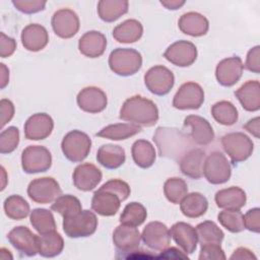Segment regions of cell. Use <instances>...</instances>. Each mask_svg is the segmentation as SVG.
<instances>
[{
  "instance_id": "1",
  "label": "cell",
  "mask_w": 260,
  "mask_h": 260,
  "mask_svg": "<svg viewBox=\"0 0 260 260\" xmlns=\"http://www.w3.org/2000/svg\"><path fill=\"white\" fill-rule=\"evenodd\" d=\"M153 141L161 157L179 161L191 148L194 142L189 134L174 127H158L153 134Z\"/></svg>"
},
{
  "instance_id": "2",
  "label": "cell",
  "mask_w": 260,
  "mask_h": 260,
  "mask_svg": "<svg viewBox=\"0 0 260 260\" xmlns=\"http://www.w3.org/2000/svg\"><path fill=\"white\" fill-rule=\"evenodd\" d=\"M119 117L138 126L151 127L158 120V109L152 101L141 95H133L123 103Z\"/></svg>"
},
{
  "instance_id": "3",
  "label": "cell",
  "mask_w": 260,
  "mask_h": 260,
  "mask_svg": "<svg viewBox=\"0 0 260 260\" xmlns=\"http://www.w3.org/2000/svg\"><path fill=\"white\" fill-rule=\"evenodd\" d=\"M109 66L119 76H131L141 68L142 56L135 49L117 48L110 53Z\"/></svg>"
},
{
  "instance_id": "4",
  "label": "cell",
  "mask_w": 260,
  "mask_h": 260,
  "mask_svg": "<svg viewBox=\"0 0 260 260\" xmlns=\"http://www.w3.org/2000/svg\"><path fill=\"white\" fill-rule=\"evenodd\" d=\"M63 231L69 238H85L93 235L98 228V217L90 210L79 212L63 218Z\"/></svg>"
},
{
  "instance_id": "5",
  "label": "cell",
  "mask_w": 260,
  "mask_h": 260,
  "mask_svg": "<svg viewBox=\"0 0 260 260\" xmlns=\"http://www.w3.org/2000/svg\"><path fill=\"white\" fill-rule=\"evenodd\" d=\"M91 148V139L89 136L80 131L72 130L62 139L61 149L64 156L72 162H80L89 154Z\"/></svg>"
},
{
  "instance_id": "6",
  "label": "cell",
  "mask_w": 260,
  "mask_h": 260,
  "mask_svg": "<svg viewBox=\"0 0 260 260\" xmlns=\"http://www.w3.org/2000/svg\"><path fill=\"white\" fill-rule=\"evenodd\" d=\"M221 145L233 164L248 159L254 149V143L243 132H231L221 137Z\"/></svg>"
},
{
  "instance_id": "7",
  "label": "cell",
  "mask_w": 260,
  "mask_h": 260,
  "mask_svg": "<svg viewBox=\"0 0 260 260\" xmlns=\"http://www.w3.org/2000/svg\"><path fill=\"white\" fill-rule=\"evenodd\" d=\"M52 166L50 150L42 145H29L22 150L21 168L26 174L44 173Z\"/></svg>"
},
{
  "instance_id": "8",
  "label": "cell",
  "mask_w": 260,
  "mask_h": 260,
  "mask_svg": "<svg viewBox=\"0 0 260 260\" xmlns=\"http://www.w3.org/2000/svg\"><path fill=\"white\" fill-rule=\"evenodd\" d=\"M203 175L212 185H220L228 182L232 175L230 161L220 151H212L205 157Z\"/></svg>"
},
{
  "instance_id": "9",
  "label": "cell",
  "mask_w": 260,
  "mask_h": 260,
  "mask_svg": "<svg viewBox=\"0 0 260 260\" xmlns=\"http://www.w3.org/2000/svg\"><path fill=\"white\" fill-rule=\"evenodd\" d=\"M62 193L59 183L52 177L32 180L27 186V195L36 203L48 204L54 202Z\"/></svg>"
},
{
  "instance_id": "10",
  "label": "cell",
  "mask_w": 260,
  "mask_h": 260,
  "mask_svg": "<svg viewBox=\"0 0 260 260\" xmlns=\"http://www.w3.org/2000/svg\"><path fill=\"white\" fill-rule=\"evenodd\" d=\"M175 76L173 72L162 65H155L149 68L144 74L146 88L155 95H166L173 88Z\"/></svg>"
},
{
  "instance_id": "11",
  "label": "cell",
  "mask_w": 260,
  "mask_h": 260,
  "mask_svg": "<svg viewBox=\"0 0 260 260\" xmlns=\"http://www.w3.org/2000/svg\"><path fill=\"white\" fill-rule=\"evenodd\" d=\"M204 102V90L196 82L182 84L173 99V107L178 110H197Z\"/></svg>"
},
{
  "instance_id": "12",
  "label": "cell",
  "mask_w": 260,
  "mask_h": 260,
  "mask_svg": "<svg viewBox=\"0 0 260 260\" xmlns=\"http://www.w3.org/2000/svg\"><path fill=\"white\" fill-rule=\"evenodd\" d=\"M9 243L22 255L32 257L39 253V239L27 226L18 225L7 234Z\"/></svg>"
},
{
  "instance_id": "13",
  "label": "cell",
  "mask_w": 260,
  "mask_h": 260,
  "mask_svg": "<svg viewBox=\"0 0 260 260\" xmlns=\"http://www.w3.org/2000/svg\"><path fill=\"white\" fill-rule=\"evenodd\" d=\"M164 57L176 66L188 67L197 59V48L189 41H177L167 48Z\"/></svg>"
},
{
  "instance_id": "14",
  "label": "cell",
  "mask_w": 260,
  "mask_h": 260,
  "mask_svg": "<svg viewBox=\"0 0 260 260\" xmlns=\"http://www.w3.org/2000/svg\"><path fill=\"white\" fill-rule=\"evenodd\" d=\"M51 25L59 38L70 39L77 34L80 23L78 15L72 9L62 8L53 14Z\"/></svg>"
},
{
  "instance_id": "15",
  "label": "cell",
  "mask_w": 260,
  "mask_h": 260,
  "mask_svg": "<svg viewBox=\"0 0 260 260\" xmlns=\"http://www.w3.org/2000/svg\"><path fill=\"white\" fill-rule=\"evenodd\" d=\"M141 240L149 249L160 252L170 246V230L160 221H150L143 229Z\"/></svg>"
},
{
  "instance_id": "16",
  "label": "cell",
  "mask_w": 260,
  "mask_h": 260,
  "mask_svg": "<svg viewBox=\"0 0 260 260\" xmlns=\"http://www.w3.org/2000/svg\"><path fill=\"white\" fill-rule=\"evenodd\" d=\"M244 65L242 59L238 56L222 59L215 68V77L222 86H233L242 77Z\"/></svg>"
},
{
  "instance_id": "17",
  "label": "cell",
  "mask_w": 260,
  "mask_h": 260,
  "mask_svg": "<svg viewBox=\"0 0 260 260\" xmlns=\"http://www.w3.org/2000/svg\"><path fill=\"white\" fill-rule=\"evenodd\" d=\"M141 235L136 226L121 223L113 232V243L118 253L128 254L139 248ZM124 255L121 256V258Z\"/></svg>"
},
{
  "instance_id": "18",
  "label": "cell",
  "mask_w": 260,
  "mask_h": 260,
  "mask_svg": "<svg viewBox=\"0 0 260 260\" xmlns=\"http://www.w3.org/2000/svg\"><path fill=\"white\" fill-rule=\"evenodd\" d=\"M76 103L80 110L89 114H96L106 109L108 99L105 91L100 87L87 86L78 92Z\"/></svg>"
},
{
  "instance_id": "19",
  "label": "cell",
  "mask_w": 260,
  "mask_h": 260,
  "mask_svg": "<svg viewBox=\"0 0 260 260\" xmlns=\"http://www.w3.org/2000/svg\"><path fill=\"white\" fill-rule=\"evenodd\" d=\"M54 128V121L46 113L31 115L24 123V136L28 140H43L51 135Z\"/></svg>"
},
{
  "instance_id": "20",
  "label": "cell",
  "mask_w": 260,
  "mask_h": 260,
  "mask_svg": "<svg viewBox=\"0 0 260 260\" xmlns=\"http://www.w3.org/2000/svg\"><path fill=\"white\" fill-rule=\"evenodd\" d=\"M103 175L101 170L90 164L84 162L77 166L72 174L74 186L80 191H90L94 189L102 181Z\"/></svg>"
},
{
  "instance_id": "21",
  "label": "cell",
  "mask_w": 260,
  "mask_h": 260,
  "mask_svg": "<svg viewBox=\"0 0 260 260\" xmlns=\"http://www.w3.org/2000/svg\"><path fill=\"white\" fill-rule=\"evenodd\" d=\"M184 126L190 129L192 141L198 145H207L214 139V132L210 123L203 117L189 115L184 119Z\"/></svg>"
},
{
  "instance_id": "22",
  "label": "cell",
  "mask_w": 260,
  "mask_h": 260,
  "mask_svg": "<svg viewBox=\"0 0 260 260\" xmlns=\"http://www.w3.org/2000/svg\"><path fill=\"white\" fill-rule=\"evenodd\" d=\"M171 238L176 242V244L183 250L186 254H192L198 244V238L195 228L191 224L179 221L172 225L170 230Z\"/></svg>"
},
{
  "instance_id": "23",
  "label": "cell",
  "mask_w": 260,
  "mask_h": 260,
  "mask_svg": "<svg viewBox=\"0 0 260 260\" xmlns=\"http://www.w3.org/2000/svg\"><path fill=\"white\" fill-rule=\"evenodd\" d=\"M205 151L201 148H191L179 160L182 174L190 179L198 180L203 176Z\"/></svg>"
},
{
  "instance_id": "24",
  "label": "cell",
  "mask_w": 260,
  "mask_h": 260,
  "mask_svg": "<svg viewBox=\"0 0 260 260\" xmlns=\"http://www.w3.org/2000/svg\"><path fill=\"white\" fill-rule=\"evenodd\" d=\"M120 197L108 190L98 189L91 199V209L102 216L115 215L121 205Z\"/></svg>"
},
{
  "instance_id": "25",
  "label": "cell",
  "mask_w": 260,
  "mask_h": 260,
  "mask_svg": "<svg viewBox=\"0 0 260 260\" xmlns=\"http://www.w3.org/2000/svg\"><path fill=\"white\" fill-rule=\"evenodd\" d=\"M20 39L24 49L30 52H39L48 45L49 34L43 25L30 23L22 29Z\"/></svg>"
},
{
  "instance_id": "26",
  "label": "cell",
  "mask_w": 260,
  "mask_h": 260,
  "mask_svg": "<svg viewBox=\"0 0 260 260\" xmlns=\"http://www.w3.org/2000/svg\"><path fill=\"white\" fill-rule=\"evenodd\" d=\"M107 48V39L98 30H89L82 35L78 41L79 52L88 58L101 57Z\"/></svg>"
},
{
  "instance_id": "27",
  "label": "cell",
  "mask_w": 260,
  "mask_h": 260,
  "mask_svg": "<svg viewBox=\"0 0 260 260\" xmlns=\"http://www.w3.org/2000/svg\"><path fill=\"white\" fill-rule=\"evenodd\" d=\"M180 30L191 37H202L209 29L208 19L201 13L190 11L184 13L178 21Z\"/></svg>"
},
{
  "instance_id": "28",
  "label": "cell",
  "mask_w": 260,
  "mask_h": 260,
  "mask_svg": "<svg viewBox=\"0 0 260 260\" xmlns=\"http://www.w3.org/2000/svg\"><path fill=\"white\" fill-rule=\"evenodd\" d=\"M235 95L248 112H256L260 109V84L258 80H248L236 91Z\"/></svg>"
},
{
  "instance_id": "29",
  "label": "cell",
  "mask_w": 260,
  "mask_h": 260,
  "mask_svg": "<svg viewBox=\"0 0 260 260\" xmlns=\"http://www.w3.org/2000/svg\"><path fill=\"white\" fill-rule=\"evenodd\" d=\"M214 200L217 207L219 208L241 209L246 204L247 196L243 189L233 186L217 191L215 193Z\"/></svg>"
},
{
  "instance_id": "30",
  "label": "cell",
  "mask_w": 260,
  "mask_h": 260,
  "mask_svg": "<svg viewBox=\"0 0 260 260\" xmlns=\"http://www.w3.org/2000/svg\"><path fill=\"white\" fill-rule=\"evenodd\" d=\"M126 159L125 150L122 146L116 144H104L96 152V160L108 170L120 168Z\"/></svg>"
},
{
  "instance_id": "31",
  "label": "cell",
  "mask_w": 260,
  "mask_h": 260,
  "mask_svg": "<svg viewBox=\"0 0 260 260\" xmlns=\"http://www.w3.org/2000/svg\"><path fill=\"white\" fill-rule=\"evenodd\" d=\"M143 34V26L137 19H127L113 29V38L123 44L137 42Z\"/></svg>"
},
{
  "instance_id": "32",
  "label": "cell",
  "mask_w": 260,
  "mask_h": 260,
  "mask_svg": "<svg viewBox=\"0 0 260 260\" xmlns=\"http://www.w3.org/2000/svg\"><path fill=\"white\" fill-rule=\"evenodd\" d=\"M208 208V201L204 195L199 192L188 193L180 202L182 213L189 218L202 216Z\"/></svg>"
},
{
  "instance_id": "33",
  "label": "cell",
  "mask_w": 260,
  "mask_h": 260,
  "mask_svg": "<svg viewBox=\"0 0 260 260\" xmlns=\"http://www.w3.org/2000/svg\"><path fill=\"white\" fill-rule=\"evenodd\" d=\"M131 154L135 165L141 169L150 168L156 158L154 146L145 139H138L132 144Z\"/></svg>"
},
{
  "instance_id": "34",
  "label": "cell",
  "mask_w": 260,
  "mask_h": 260,
  "mask_svg": "<svg viewBox=\"0 0 260 260\" xmlns=\"http://www.w3.org/2000/svg\"><path fill=\"white\" fill-rule=\"evenodd\" d=\"M129 2L126 0H101L98 3V14L105 22H114L128 12Z\"/></svg>"
},
{
  "instance_id": "35",
  "label": "cell",
  "mask_w": 260,
  "mask_h": 260,
  "mask_svg": "<svg viewBox=\"0 0 260 260\" xmlns=\"http://www.w3.org/2000/svg\"><path fill=\"white\" fill-rule=\"evenodd\" d=\"M141 132V127L133 123L111 124L101 129L95 135L111 140H125Z\"/></svg>"
},
{
  "instance_id": "36",
  "label": "cell",
  "mask_w": 260,
  "mask_h": 260,
  "mask_svg": "<svg viewBox=\"0 0 260 260\" xmlns=\"http://www.w3.org/2000/svg\"><path fill=\"white\" fill-rule=\"evenodd\" d=\"M39 239V254L46 258L56 257L61 254L64 249V241L56 231L49 234L38 236Z\"/></svg>"
},
{
  "instance_id": "37",
  "label": "cell",
  "mask_w": 260,
  "mask_h": 260,
  "mask_svg": "<svg viewBox=\"0 0 260 260\" xmlns=\"http://www.w3.org/2000/svg\"><path fill=\"white\" fill-rule=\"evenodd\" d=\"M29 221L32 228L40 234L45 235L56 231V221L52 211L46 208H36L29 213Z\"/></svg>"
},
{
  "instance_id": "38",
  "label": "cell",
  "mask_w": 260,
  "mask_h": 260,
  "mask_svg": "<svg viewBox=\"0 0 260 260\" xmlns=\"http://www.w3.org/2000/svg\"><path fill=\"white\" fill-rule=\"evenodd\" d=\"M4 212L7 217L13 220H20L29 214V204L20 195H10L4 200Z\"/></svg>"
},
{
  "instance_id": "39",
  "label": "cell",
  "mask_w": 260,
  "mask_h": 260,
  "mask_svg": "<svg viewBox=\"0 0 260 260\" xmlns=\"http://www.w3.org/2000/svg\"><path fill=\"white\" fill-rule=\"evenodd\" d=\"M213 119L224 126H232L238 121V110L233 103L229 101H219L211 107Z\"/></svg>"
},
{
  "instance_id": "40",
  "label": "cell",
  "mask_w": 260,
  "mask_h": 260,
  "mask_svg": "<svg viewBox=\"0 0 260 260\" xmlns=\"http://www.w3.org/2000/svg\"><path fill=\"white\" fill-rule=\"evenodd\" d=\"M197 233L198 242L200 245L205 244H218L220 245L224 234L223 232L218 228V225L211 221V220H205L203 222H200L195 228Z\"/></svg>"
},
{
  "instance_id": "41",
  "label": "cell",
  "mask_w": 260,
  "mask_h": 260,
  "mask_svg": "<svg viewBox=\"0 0 260 260\" xmlns=\"http://www.w3.org/2000/svg\"><path fill=\"white\" fill-rule=\"evenodd\" d=\"M146 216H147L146 208L141 203L130 202L124 207L123 212L120 215L119 221L124 224L138 226L145 221Z\"/></svg>"
},
{
  "instance_id": "42",
  "label": "cell",
  "mask_w": 260,
  "mask_h": 260,
  "mask_svg": "<svg viewBox=\"0 0 260 260\" xmlns=\"http://www.w3.org/2000/svg\"><path fill=\"white\" fill-rule=\"evenodd\" d=\"M51 209L59 213L64 218L82 210V205L77 197L70 194H65L60 195L54 201V203L51 205Z\"/></svg>"
},
{
  "instance_id": "43",
  "label": "cell",
  "mask_w": 260,
  "mask_h": 260,
  "mask_svg": "<svg viewBox=\"0 0 260 260\" xmlns=\"http://www.w3.org/2000/svg\"><path fill=\"white\" fill-rule=\"evenodd\" d=\"M164 194L171 203L179 204L188 194L187 183L178 177L170 178L164 184Z\"/></svg>"
},
{
  "instance_id": "44",
  "label": "cell",
  "mask_w": 260,
  "mask_h": 260,
  "mask_svg": "<svg viewBox=\"0 0 260 260\" xmlns=\"http://www.w3.org/2000/svg\"><path fill=\"white\" fill-rule=\"evenodd\" d=\"M217 219L231 233H240L245 230L244 214L240 209H224L218 213Z\"/></svg>"
},
{
  "instance_id": "45",
  "label": "cell",
  "mask_w": 260,
  "mask_h": 260,
  "mask_svg": "<svg viewBox=\"0 0 260 260\" xmlns=\"http://www.w3.org/2000/svg\"><path fill=\"white\" fill-rule=\"evenodd\" d=\"M19 143V130L10 126L0 133V152L7 154L13 152Z\"/></svg>"
},
{
  "instance_id": "46",
  "label": "cell",
  "mask_w": 260,
  "mask_h": 260,
  "mask_svg": "<svg viewBox=\"0 0 260 260\" xmlns=\"http://www.w3.org/2000/svg\"><path fill=\"white\" fill-rule=\"evenodd\" d=\"M100 189L108 190V191H111V192L117 194L120 197L121 201L126 200L129 197L130 192H131L129 185L120 179L109 180L105 184H103L100 187Z\"/></svg>"
},
{
  "instance_id": "47",
  "label": "cell",
  "mask_w": 260,
  "mask_h": 260,
  "mask_svg": "<svg viewBox=\"0 0 260 260\" xmlns=\"http://www.w3.org/2000/svg\"><path fill=\"white\" fill-rule=\"evenodd\" d=\"M46 1L42 0H13V6L20 12L25 14H32L43 11L46 7Z\"/></svg>"
},
{
  "instance_id": "48",
  "label": "cell",
  "mask_w": 260,
  "mask_h": 260,
  "mask_svg": "<svg viewBox=\"0 0 260 260\" xmlns=\"http://www.w3.org/2000/svg\"><path fill=\"white\" fill-rule=\"evenodd\" d=\"M199 260H224L226 257L223 250L218 244H205L201 245Z\"/></svg>"
},
{
  "instance_id": "49",
  "label": "cell",
  "mask_w": 260,
  "mask_h": 260,
  "mask_svg": "<svg viewBox=\"0 0 260 260\" xmlns=\"http://www.w3.org/2000/svg\"><path fill=\"white\" fill-rule=\"evenodd\" d=\"M244 226L252 233L260 232V208L254 207L249 209L244 215Z\"/></svg>"
},
{
  "instance_id": "50",
  "label": "cell",
  "mask_w": 260,
  "mask_h": 260,
  "mask_svg": "<svg viewBox=\"0 0 260 260\" xmlns=\"http://www.w3.org/2000/svg\"><path fill=\"white\" fill-rule=\"evenodd\" d=\"M245 67L253 73L258 74L260 72V46H255L249 50Z\"/></svg>"
},
{
  "instance_id": "51",
  "label": "cell",
  "mask_w": 260,
  "mask_h": 260,
  "mask_svg": "<svg viewBox=\"0 0 260 260\" xmlns=\"http://www.w3.org/2000/svg\"><path fill=\"white\" fill-rule=\"evenodd\" d=\"M0 56L1 58L10 57L16 49V41L6 36L4 32H0Z\"/></svg>"
},
{
  "instance_id": "52",
  "label": "cell",
  "mask_w": 260,
  "mask_h": 260,
  "mask_svg": "<svg viewBox=\"0 0 260 260\" xmlns=\"http://www.w3.org/2000/svg\"><path fill=\"white\" fill-rule=\"evenodd\" d=\"M14 105L10 100L2 99L0 101V113H1V128H3L14 116Z\"/></svg>"
},
{
  "instance_id": "53",
  "label": "cell",
  "mask_w": 260,
  "mask_h": 260,
  "mask_svg": "<svg viewBox=\"0 0 260 260\" xmlns=\"http://www.w3.org/2000/svg\"><path fill=\"white\" fill-rule=\"evenodd\" d=\"M189 259L188 255L186 253H184L183 251L175 248V247H171V248H166L165 250L159 252V255H157V259Z\"/></svg>"
},
{
  "instance_id": "54",
  "label": "cell",
  "mask_w": 260,
  "mask_h": 260,
  "mask_svg": "<svg viewBox=\"0 0 260 260\" xmlns=\"http://www.w3.org/2000/svg\"><path fill=\"white\" fill-rule=\"evenodd\" d=\"M231 260H243V259H248V260H251V259H254L256 260L257 257L254 255V253L247 249V248H244V247H240V248H237L234 253L231 255L230 257Z\"/></svg>"
},
{
  "instance_id": "55",
  "label": "cell",
  "mask_w": 260,
  "mask_h": 260,
  "mask_svg": "<svg viewBox=\"0 0 260 260\" xmlns=\"http://www.w3.org/2000/svg\"><path fill=\"white\" fill-rule=\"evenodd\" d=\"M243 127L249 133H251L253 136H255V138L258 139L260 137V119H259V117H255V118L249 120Z\"/></svg>"
},
{
  "instance_id": "56",
  "label": "cell",
  "mask_w": 260,
  "mask_h": 260,
  "mask_svg": "<svg viewBox=\"0 0 260 260\" xmlns=\"http://www.w3.org/2000/svg\"><path fill=\"white\" fill-rule=\"evenodd\" d=\"M122 258L126 259H151V258H157V255L150 253L149 251H144V250H134L126 255H124Z\"/></svg>"
},
{
  "instance_id": "57",
  "label": "cell",
  "mask_w": 260,
  "mask_h": 260,
  "mask_svg": "<svg viewBox=\"0 0 260 260\" xmlns=\"http://www.w3.org/2000/svg\"><path fill=\"white\" fill-rule=\"evenodd\" d=\"M9 82V69L4 63L0 64V87L3 89Z\"/></svg>"
},
{
  "instance_id": "58",
  "label": "cell",
  "mask_w": 260,
  "mask_h": 260,
  "mask_svg": "<svg viewBox=\"0 0 260 260\" xmlns=\"http://www.w3.org/2000/svg\"><path fill=\"white\" fill-rule=\"evenodd\" d=\"M186 2L184 0H161L160 4L169 10H177L181 8Z\"/></svg>"
},
{
  "instance_id": "59",
  "label": "cell",
  "mask_w": 260,
  "mask_h": 260,
  "mask_svg": "<svg viewBox=\"0 0 260 260\" xmlns=\"http://www.w3.org/2000/svg\"><path fill=\"white\" fill-rule=\"evenodd\" d=\"M0 258L2 260H8V259H13V256L11 255L9 250H7L6 248H1L0 249Z\"/></svg>"
},
{
  "instance_id": "60",
  "label": "cell",
  "mask_w": 260,
  "mask_h": 260,
  "mask_svg": "<svg viewBox=\"0 0 260 260\" xmlns=\"http://www.w3.org/2000/svg\"><path fill=\"white\" fill-rule=\"evenodd\" d=\"M1 173H2V181H3V183H2V187H1V190H4L5 185H6V183H5V181H6V172H5V170H4V168H3V167H1Z\"/></svg>"
}]
</instances>
